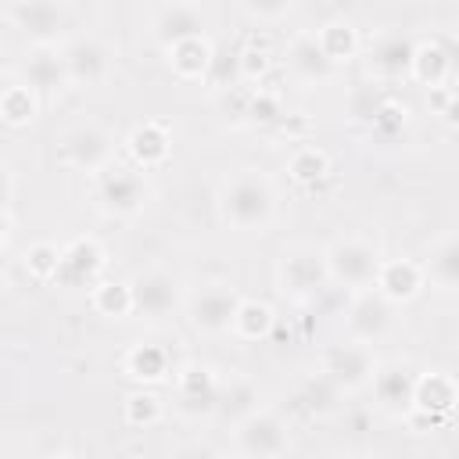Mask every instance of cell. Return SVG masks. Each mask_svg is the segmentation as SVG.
Masks as SVG:
<instances>
[{
    "label": "cell",
    "instance_id": "obj_1",
    "mask_svg": "<svg viewBox=\"0 0 459 459\" xmlns=\"http://www.w3.org/2000/svg\"><path fill=\"white\" fill-rule=\"evenodd\" d=\"M215 219L240 237L269 233L280 219V186L258 165L230 169L215 186Z\"/></svg>",
    "mask_w": 459,
    "mask_h": 459
},
{
    "label": "cell",
    "instance_id": "obj_2",
    "mask_svg": "<svg viewBox=\"0 0 459 459\" xmlns=\"http://www.w3.org/2000/svg\"><path fill=\"white\" fill-rule=\"evenodd\" d=\"M93 208L104 219H136L151 208L154 201V186L147 179V172L115 161L111 169H104L100 176H93Z\"/></svg>",
    "mask_w": 459,
    "mask_h": 459
},
{
    "label": "cell",
    "instance_id": "obj_3",
    "mask_svg": "<svg viewBox=\"0 0 459 459\" xmlns=\"http://www.w3.org/2000/svg\"><path fill=\"white\" fill-rule=\"evenodd\" d=\"M237 301H240V294H237V287L230 280H219V276L197 280L194 287H186V298H183L186 326L197 337H208V341L230 337Z\"/></svg>",
    "mask_w": 459,
    "mask_h": 459
},
{
    "label": "cell",
    "instance_id": "obj_4",
    "mask_svg": "<svg viewBox=\"0 0 459 459\" xmlns=\"http://www.w3.org/2000/svg\"><path fill=\"white\" fill-rule=\"evenodd\" d=\"M323 262H326L330 287H344L348 294H355V290L373 287V276H377V269L384 262V251L369 237L344 233V237H333L323 247Z\"/></svg>",
    "mask_w": 459,
    "mask_h": 459
},
{
    "label": "cell",
    "instance_id": "obj_5",
    "mask_svg": "<svg viewBox=\"0 0 459 459\" xmlns=\"http://www.w3.org/2000/svg\"><path fill=\"white\" fill-rule=\"evenodd\" d=\"M273 280H276V290L283 298H290L298 305L316 301L319 294L330 290L323 247H316V244H290V247H283L276 265H273Z\"/></svg>",
    "mask_w": 459,
    "mask_h": 459
},
{
    "label": "cell",
    "instance_id": "obj_6",
    "mask_svg": "<svg viewBox=\"0 0 459 459\" xmlns=\"http://www.w3.org/2000/svg\"><path fill=\"white\" fill-rule=\"evenodd\" d=\"M219 387H222V369H215L212 362L186 359L183 366L172 369V405L190 423L215 420Z\"/></svg>",
    "mask_w": 459,
    "mask_h": 459
},
{
    "label": "cell",
    "instance_id": "obj_7",
    "mask_svg": "<svg viewBox=\"0 0 459 459\" xmlns=\"http://www.w3.org/2000/svg\"><path fill=\"white\" fill-rule=\"evenodd\" d=\"M115 151H118L115 133H111L108 126L93 122V118L75 122V126H68V129L57 136V161H61L65 169L86 172L90 179L115 165Z\"/></svg>",
    "mask_w": 459,
    "mask_h": 459
},
{
    "label": "cell",
    "instance_id": "obj_8",
    "mask_svg": "<svg viewBox=\"0 0 459 459\" xmlns=\"http://www.w3.org/2000/svg\"><path fill=\"white\" fill-rule=\"evenodd\" d=\"M230 441L233 459H280L290 448V423L273 409H258L230 427Z\"/></svg>",
    "mask_w": 459,
    "mask_h": 459
},
{
    "label": "cell",
    "instance_id": "obj_9",
    "mask_svg": "<svg viewBox=\"0 0 459 459\" xmlns=\"http://www.w3.org/2000/svg\"><path fill=\"white\" fill-rule=\"evenodd\" d=\"M126 283H129V294H133V316H143V319H169L176 308H183L186 287H183L179 273H172L169 265L136 269Z\"/></svg>",
    "mask_w": 459,
    "mask_h": 459
},
{
    "label": "cell",
    "instance_id": "obj_10",
    "mask_svg": "<svg viewBox=\"0 0 459 459\" xmlns=\"http://www.w3.org/2000/svg\"><path fill=\"white\" fill-rule=\"evenodd\" d=\"M377 351L359 341H337L319 351V377H326L341 394L366 391L377 369Z\"/></svg>",
    "mask_w": 459,
    "mask_h": 459
},
{
    "label": "cell",
    "instance_id": "obj_11",
    "mask_svg": "<svg viewBox=\"0 0 459 459\" xmlns=\"http://www.w3.org/2000/svg\"><path fill=\"white\" fill-rule=\"evenodd\" d=\"M108 269V251L97 237L82 233L72 237L68 244H61V258H57V273H54V287L61 290H93L104 280Z\"/></svg>",
    "mask_w": 459,
    "mask_h": 459
},
{
    "label": "cell",
    "instance_id": "obj_12",
    "mask_svg": "<svg viewBox=\"0 0 459 459\" xmlns=\"http://www.w3.org/2000/svg\"><path fill=\"white\" fill-rule=\"evenodd\" d=\"M61 54H65V68H68V82L72 86H104L115 72V50L104 36L97 32H79L72 39L61 43Z\"/></svg>",
    "mask_w": 459,
    "mask_h": 459
},
{
    "label": "cell",
    "instance_id": "obj_13",
    "mask_svg": "<svg viewBox=\"0 0 459 459\" xmlns=\"http://www.w3.org/2000/svg\"><path fill=\"white\" fill-rule=\"evenodd\" d=\"M4 18L11 29H18L29 39V47H54L61 43V32L68 29L72 7L54 4V0H22V4H7Z\"/></svg>",
    "mask_w": 459,
    "mask_h": 459
},
{
    "label": "cell",
    "instance_id": "obj_14",
    "mask_svg": "<svg viewBox=\"0 0 459 459\" xmlns=\"http://www.w3.org/2000/svg\"><path fill=\"white\" fill-rule=\"evenodd\" d=\"M398 308L394 305H387L373 287H366V290H355L351 298H348V308H344V316H341V323H344V341H359V344H380L384 337H391V330H394V316Z\"/></svg>",
    "mask_w": 459,
    "mask_h": 459
},
{
    "label": "cell",
    "instance_id": "obj_15",
    "mask_svg": "<svg viewBox=\"0 0 459 459\" xmlns=\"http://www.w3.org/2000/svg\"><path fill=\"white\" fill-rule=\"evenodd\" d=\"M416 377H420V366L412 359H380L369 380L373 405L391 420H405V412L412 409Z\"/></svg>",
    "mask_w": 459,
    "mask_h": 459
},
{
    "label": "cell",
    "instance_id": "obj_16",
    "mask_svg": "<svg viewBox=\"0 0 459 459\" xmlns=\"http://www.w3.org/2000/svg\"><path fill=\"white\" fill-rule=\"evenodd\" d=\"M204 7L201 4H190V0H172V4H158L151 11V39L165 50L179 39H190V36H204Z\"/></svg>",
    "mask_w": 459,
    "mask_h": 459
},
{
    "label": "cell",
    "instance_id": "obj_17",
    "mask_svg": "<svg viewBox=\"0 0 459 459\" xmlns=\"http://www.w3.org/2000/svg\"><path fill=\"white\" fill-rule=\"evenodd\" d=\"M412 36L409 32H380L366 47V75L373 82H398L409 79V57H412Z\"/></svg>",
    "mask_w": 459,
    "mask_h": 459
},
{
    "label": "cell",
    "instance_id": "obj_18",
    "mask_svg": "<svg viewBox=\"0 0 459 459\" xmlns=\"http://www.w3.org/2000/svg\"><path fill=\"white\" fill-rule=\"evenodd\" d=\"M373 290L387 301V305H409V301H416L423 290H427V276H423V265L416 262V258H405V255H398V258H384L380 262V269H377V276H373Z\"/></svg>",
    "mask_w": 459,
    "mask_h": 459
},
{
    "label": "cell",
    "instance_id": "obj_19",
    "mask_svg": "<svg viewBox=\"0 0 459 459\" xmlns=\"http://www.w3.org/2000/svg\"><path fill=\"white\" fill-rule=\"evenodd\" d=\"M18 75H22V86H29L39 97L43 93H61V90L72 86L61 43H54V47H29L25 57L18 61Z\"/></svg>",
    "mask_w": 459,
    "mask_h": 459
},
{
    "label": "cell",
    "instance_id": "obj_20",
    "mask_svg": "<svg viewBox=\"0 0 459 459\" xmlns=\"http://www.w3.org/2000/svg\"><path fill=\"white\" fill-rule=\"evenodd\" d=\"M122 147H126V158H129L133 169L151 172V169H158V165L169 161V154H172V133H169L165 122L143 118V122H136V126L126 133Z\"/></svg>",
    "mask_w": 459,
    "mask_h": 459
},
{
    "label": "cell",
    "instance_id": "obj_21",
    "mask_svg": "<svg viewBox=\"0 0 459 459\" xmlns=\"http://www.w3.org/2000/svg\"><path fill=\"white\" fill-rule=\"evenodd\" d=\"M409 79L427 86V90H437V86H448L455 79V57H452V47L437 36H423L412 43V57H409Z\"/></svg>",
    "mask_w": 459,
    "mask_h": 459
},
{
    "label": "cell",
    "instance_id": "obj_22",
    "mask_svg": "<svg viewBox=\"0 0 459 459\" xmlns=\"http://www.w3.org/2000/svg\"><path fill=\"white\" fill-rule=\"evenodd\" d=\"M172 351L161 341H133L122 351V373L136 384V387H158L165 380H172Z\"/></svg>",
    "mask_w": 459,
    "mask_h": 459
},
{
    "label": "cell",
    "instance_id": "obj_23",
    "mask_svg": "<svg viewBox=\"0 0 459 459\" xmlns=\"http://www.w3.org/2000/svg\"><path fill=\"white\" fill-rule=\"evenodd\" d=\"M283 65H287V72H290V79L298 86H323V82H330L337 75V68L326 61V54L319 50V43H316V36L308 29L290 36Z\"/></svg>",
    "mask_w": 459,
    "mask_h": 459
},
{
    "label": "cell",
    "instance_id": "obj_24",
    "mask_svg": "<svg viewBox=\"0 0 459 459\" xmlns=\"http://www.w3.org/2000/svg\"><path fill=\"white\" fill-rule=\"evenodd\" d=\"M455 402H459V384L448 369H420L409 412H423V416L448 423L455 412Z\"/></svg>",
    "mask_w": 459,
    "mask_h": 459
},
{
    "label": "cell",
    "instance_id": "obj_25",
    "mask_svg": "<svg viewBox=\"0 0 459 459\" xmlns=\"http://www.w3.org/2000/svg\"><path fill=\"white\" fill-rule=\"evenodd\" d=\"M165 61L172 68L176 79L183 82H201L212 75L215 68V43L208 36H190V39H179L172 47H165Z\"/></svg>",
    "mask_w": 459,
    "mask_h": 459
},
{
    "label": "cell",
    "instance_id": "obj_26",
    "mask_svg": "<svg viewBox=\"0 0 459 459\" xmlns=\"http://www.w3.org/2000/svg\"><path fill=\"white\" fill-rule=\"evenodd\" d=\"M258 409H262V387H258L247 373H240V369L222 373V387H219V409H215V416L226 420V423L233 427V423H240L244 416H251V412H258Z\"/></svg>",
    "mask_w": 459,
    "mask_h": 459
},
{
    "label": "cell",
    "instance_id": "obj_27",
    "mask_svg": "<svg viewBox=\"0 0 459 459\" xmlns=\"http://www.w3.org/2000/svg\"><path fill=\"white\" fill-rule=\"evenodd\" d=\"M312 36H316L319 50L326 54V61H330L333 68H341V65H348V61H355V57L362 54V32H359V25H355L351 18H344V14L326 18Z\"/></svg>",
    "mask_w": 459,
    "mask_h": 459
},
{
    "label": "cell",
    "instance_id": "obj_28",
    "mask_svg": "<svg viewBox=\"0 0 459 459\" xmlns=\"http://www.w3.org/2000/svg\"><path fill=\"white\" fill-rule=\"evenodd\" d=\"M420 265H423V276L430 287H437L441 294H455V287H459V240H455V233L452 230L441 233Z\"/></svg>",
    "mask_w": 459,
    "mask_h": 459
},
{
    "label": "cell",
    "instance_id": "obj_29",
    "mask_svg": "<svg viewBox=\"0 0 459 459\" xmlns=\"http://www.w3.org/2000/svg\"><path fill=\"white\" fill-rule=\"evenodd\" d=\"M273 330H276V308L269 301H262V298H240L237 301L230 337H237L244 344H258V341L273 337Z\"/></svg>",
    "mask_w": 459,
    "mask_h": 459
},
{
    "label": "cell",
    "instance_id": "obj_30",
    "mask_svg": "<svg viewBox=\"0 0 459 459\" xmlns=\"http://www.w3.org/2000/svg\"><path fill=\"white\" fill-rule=\"evenodd\" d=\"M283 169H287V179H290V183L312 190V186H319V183L330 179L333 161H330V154H326L323 147H316V143H298V147L287 154V165H283Z\"/></svg>",
    "mask_w": 459,
    "mask_h": 459
},
{
    "label": "cell",
    "instance_id": "obj_31",
    "mask_svg": "<svg viewBox=\"0 0 459 459\" xmlns=\"http://www.w3.org/2000/svg\"><path fill=\"white\" fill-rule=\"evenodd\" d=\"M122 420L133 430H151L165 420V398L154 387H133L122 398Z\"/></svg>",
    "mask_w": 459,
    "mask_h": 459
},
{
    "label": "cell",
    "instance_id": "obj_32",
    "mask_svg": "<svg viewBox=\"0 0 459 459\" xmlns=\"http://www.w3.org/2000/svg\"><path fill=\"white\" fill-rule=\"evenodd\" d=\"M39 115V93H32L29 86L14 82L0 90V122L11 129H29Z\"/></svg>",
    "mask_w": 459,
    "mask_h": 459
},
{
    "label": "cell",
    "instance_id": "obj_33",
    "mask_svg": "<svg viewBox=\"0 0 459 459\" xmlns=\"http://www.w3.org/2000/svg\"><path fill=\"white\" fill-rule=\"evenodd\" d=\"M90 308L104 319H129L133 316V294L126 280H100L90 290Z\"/></svg>",
    "mask_w": 459,
    "mask_h": 459
},
{
    "label": "cell",
    "instance_id": "obj_34",
    "mask_svg": "<svg viewBox=\"0 0 459 459\" xmlns=\"http://www.w3.org/2000/svg\"><path fill=\"white\" fill-rule=\"evenodd\" d=\"M237 79L244 86H262L265 75L273 72V50L265 39H247L240 50H237Z\"/></svg>",
    "mask_w": 459,
    "mask_h": 459
},
{
    "label": "cell",
    "instance_id": "obj_35",
    "mask_svg": "<svg viewBox=\"0 0 459 459\" xmlns=\"http://www.w3.org/2000/svg\"><path fill=\"white\" fill-rule=\"evenodd\" d=\"M287 115V100L276 86H251V97H247V126H280Z\"/></svg>",
    "mask_w": 459,
    "mask_h": 459
},
{
    "label": "cell",
    "instance_id": "obj_36",
    "mask_svg": "<svg viewBox=\"0 0 459 459\" xmlns=\"http://www.w3.org/2000/svg\"><path fill=\"white\" fill-rule=\"evenodd\" d=\"M337 398H341V391L326 380V377H308L301 387H298V405L308 412V416H330L333 409H337Z\"/></svg>",
    "mask_w": 459,
    "mask_h": 459
},
{
    "label": "cell",
    "instance_id": "obj_37",
    "mask_svg": "<svg viewBox=\"0 0 459 459\" xmlns=\"http://www.w3.org/2000/svg\"><path fill=\"white\" fill-rule=\"evenodd\" d=\"M405 126H409V104L398 100V97H380L377 111L369 115V129H373L377 136L391 140V136H398Z\"/></svg>",
    "mask_w": 459,
    "mask_h": 459
},
{
    "label": "cell",
    "instance_id": "obj_38",
    "mask_svg": "<svg viewBox=\"0 0 459 459\" xmlns=\"http://www.w3.org/2000/svg\"><path fill=\"white\" fill-rule=\"evenodd\" d=\"M57 258H61V247L50 244V240H36L22 262H25V273L36 280V283H54V273H57Z\"/></svg>",
    "mask_w": 459,
    "mask_h": 459
},
{
    "label": "cell",
    "instance_id": "obj_39",
    "mask_svg": "<svg viewBox=\"0 0 459 459\" xmlns=\"http://www.w3.org/2000/svg\"><path fill=\"white\" fill-rule=\"evenodd\" d=\"M237 14L247 18L251 25H276L294 14V4L290 0H240Z\"/></svg>",
    "mask_w": 459,
    "mask_h": 459
},
{
    "label": "cell",
    "instance_id": "obj_40",
    "mask_svg": "<svg viewBox=\"0 0 459 459\" xmlns=\"http://www.w3.org/2000/svg\"><path fill=\"white\" fill-rule=\"evenodd\" d=\"M247 97H251V86H222L219 90V115L230 122V126H247Z\"/></svg>",
    "mask_w": 459,
    "mask_h": 459
},
{
    "label": "cell",
    "instance_id": "obj_41",
    "mask_svg": "<svg viewBox=\"0 0 459 459\" xmlns=\"http://www.w3.org/2000/svg\"><path fill=\"white\" fill-rule=\"evenodd\" d=\"M430 108H434V115H441L445 126H455V86L448 82V86L430 90Z\"/></svg>",
    "mask_w": 459,
    "mask_h": 459
},
{
    "label": "cell",
    "instance_id": "obj_42",
    "mask_svg": "<svg viewBox=\"0 0 459 459\" xmlns=\"http://www.w3.org/2000/svg\"><path fill=\"white\" fill-rule=\"evenodd\" d=\"M169 459H222V452L215 445H208V441H183V445L172 448Z\"/></svg>",
    "mask_w": 459,
    "mask_h": 459
},
{
    "label": "cell",
    "instance_id": "obj_43",
    "mask_svg": "<svg viewBox=\"0 0 459 459\" xmlns=\"http://www.w3.org/2000/svg\"><path fill=\"white\" fill-rule=\"evenodd\" d=\"M11 233H14V215L7 204H0V247L11 240Z\"/></svg>",
    "mask_w": 459,
    "mask_h": 459
},
{
    "label": "cell",
    "instance_id": "obj_44",
    "mask_svg": "<svg viewBox=\"0 0 459 459\" xmlns=\"http://www.w3.org/2000/svg\"><path fill=\"white\" fill-rule=\"evenodd\" d=\"M11 194H14V176H11V169L0 161V204H7Z\"/></svg>",
    "mask_w": 459,
    "mask_h": 459
},
{
    "label": "cell",
    "instance_id": "obj_45",
    "mask_svg": "<svg viewBox=\"0 0 459 459\" xmlns=\"http://www.w3.org/2000/svg\"><path fill=\"white\" fill-rule=\"evenodd\" d=\"M337 459H384L377 448H351V452H341Z\"/></svg>",
    "mask_w": 459,
    "mask_h": 459
},
{
    "label": "cell",
    "instance_id": "obj_46",
    "mask_svg": "<svg viewBox=\"0 0 459 459\" xmlns=\"http://www.w3.org/2000/svg\"><path fill=\"white\" fill-rule=\"evenodd\" d=\"M47 459H79V455H75V452H50Z\"/></svg>",
    "mask_w": 459,
    "mask_h": 459
},
{
    "label": "cell",
    "instance_id": "obj_47",
    "mask_svg": "<svg viewBox=\"0 0 459 459\" xmlns=\"http://www.w3.org/2000/svg\"><path fill=\"white\" fill-rule=\"evenodd\" d=\"M4 276H7V255H4V247H0V283H4Z\"/></svg>",
    "mask_w": 459,
    "mask_h": 459
},
{
    "label": "cell",
    "instance_id": "obj_48",
    "mask_svg": "<svg viewBox=\"0 0 459 459\" xmlns=\"http://www.w3.org/2000/svg\"><path fill=\"white\" fill-rule=\"evenodd\" d=\"M4 68H7V47L0 43V72H4Z\"/></svg>",
    "mask_w": 459,
    "mask_h": 459
}]
</instances>
